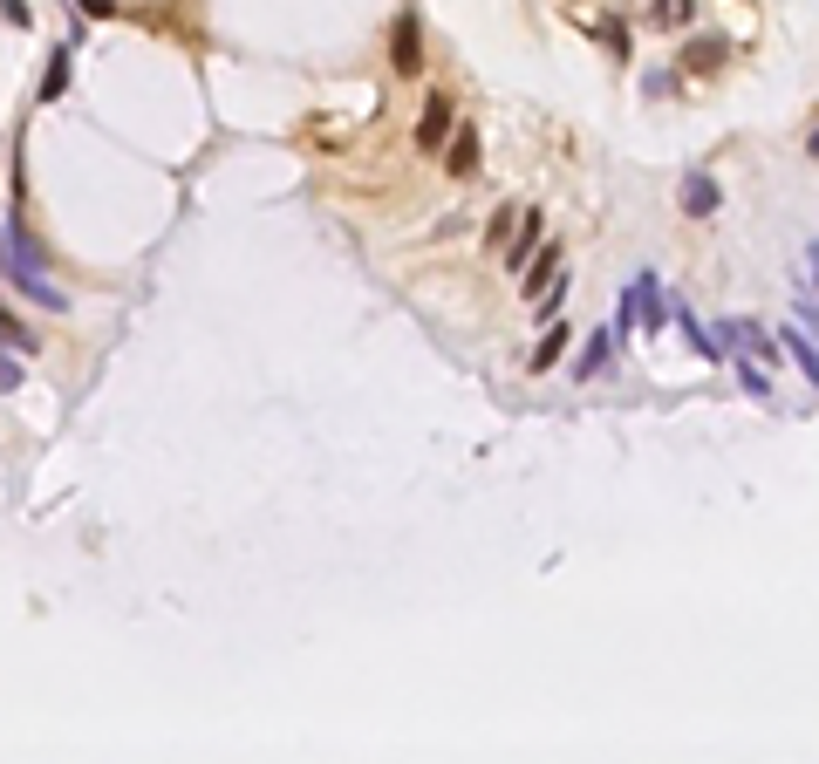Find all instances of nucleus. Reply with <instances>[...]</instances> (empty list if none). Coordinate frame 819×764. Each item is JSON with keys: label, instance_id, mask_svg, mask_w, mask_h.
I'll list each match as a JSON object with an SVG mask.
<instances>
[{"label": "nucleus", "instance_id": "6e6552de", "mask_svg": "<svg viewBox=\"0 0 819 764\" xmlns=\"http://www.w3.org/2000/svg\"><path fill=\"white\" fill-rule=\"evenodd\" d=\"M390 62L403 69V76H417V69H424V48H417V21H396V48H390Z\"/></svg>", "mask_w": 819, "mask_h": 764}, {"label": "nucleus", "instance_id": "6ab92c4d", "mask_svg": "<svg viewBox=\"0 0 819 764\" xmlns=\"http://www.w3.org/2000/svg\"><path fill=\"white\" fill-rule=\"evenodd\" d=\"M485 239H492V246H506V239H512V205H499V212H492V226H485Z\"/></svg>", "mask_w": 819, "mask_h": 764}, {"label": "nucleus", "instance_id": "39448f33", "mask_svg": "<svg viewBox=\"0 0 819 764\" xmlns=\"http://www.w3.org/2000/svg\"><path fill=\"white\" fill-rule=\"evenodd\" d=\"M628 301H635V328H663L669 307L656 294V273H635V287H628Z\"/></svg>", "mask_w": 819, "mask_h": 764}, {"label": "nucleus", "instance_id": "9d476101", "mask_svg": "<svg viewBox=\"0 0 819 764\" xmlns=\"http://www.w3.org/2000/svg\"><path fill=\"white\" fill-rule=\"evenodd\" d=\"M608 355H615V335H587L581 362H574V376H601V369H608Z\"/></svg>", "mask_w": 819, "mask_h": 764}, {"label": "nucleus", "instance_id": "0eeeda50", "mask_svg": "<svg viewBox=\"0 0 819 764\" xmlns=\"http://www.w3.org/2000/svg\"><path fill=\"white\" fill-rule=\"evenodd\" d=\"M724 55H731V41L703 35V41H690V55H683V69H690V76H710V69H724Z\"/></svg>", "mask_w": 819, "mask_h": 764}, {"label": "nucleus", "instance_id": "f3484780", "mask_svg": "<svg viewBox=\"0 0 819 764\" xmlns=\"http://www.w3.org/2000/svg\"><path fill=\"white\" fill-rule=\"evenodd\" d=\"M690 14H697V0H656V21H663V28H683Z\"/></svg>", "mask_w": 819, "mask_h": 764}, {"label": "nucleus", "instance_id": "4468645a", "mask_svg": "<svg viewBox=\"0 0 819 764\" xmlns=\"http://www.w3.org/2000/svg\"><path fill=\"white\" fill-rule=\"evenodd\" d=\"M785 348H792L799 376H819V355H813V342H806V328H785Z\"/></svg>", "mask_w": 819, "mask_h": 764}, {"label": "nucleus", "instance_id": "7ed1b4c3", "mask_svg": "<svg viewBox=\"0 0 819 764\" xmlns=\"http://www.w3.org/2000/svg\"><path fill=\"white\" fill-rule=\"evenodd\" d=\"M560 267H567V260H560V246H546V253H533V260H526V280H519V294H526V301H540V294H553V287H560Z\"/></svg>", "mask_w": 819, "mask_h": 764}, {"label": "nucleus", "instance_id": "9b49d317", "mask_svg": "<svg viewBox=\"0 0 819 764\" xmlns=\"http://www.w3.org/2000/svg\"><path fill=\"white\" fill-rule=\"evenodd\" d=\"M724 342H731V348H751V355H758V362H765V355H772V342H765V335H758V328H751V321H724Z\"/></svg>", "mask_w": 819, "mask_h": 764}, {"label": "nucleus", "instance_id": "dca6fc26", "mask_svg": "<svg viewBox=\"0 0 819 764\" xmlns=\"http://www.w3.org/2000/svg\"><path fill=\"white\" fill-rule=\"evenodd\" d=\"M669 321H683V335H690V342H697L703 355H717V342L703 335V321H697V314H690V307H669Z\"/></svg>", "mask_w": 819, "mask_h": 764}, {"label": "nucleus", "instance_id": "20e7f679", "mask_svg": "<svg viewBox=\"0 0 819 764\" xmlns=\"http://www.w3.org/2000/svg\"><path fill=\"white\" fill-rule=\"evenodd\" d=\"M451 123H458V110H451V96H430V103H424V123H417V151H444Z\"/></svg>", "mask_w": 819, "mask_h": 764}, {"label": "nucleus", "instance_id": "423d86ee", "mask_svg": "<svg viewBox=\"0 0 819 764\" xmlns=\"http://www.w3.org/2000/svg\"><path fill=\"white\" fill-rule=\"evenodd\" d=\"M444 171H451V178H478V137H471V130L444 137Z\"/></svg>", "mask_w": 819, "mask_h": 764}, {"label": "nucleus", "instance_id": "a211bd4d", "mask_svg": "<svg viewBox=\"0 0 819 764\" xmlns=\"http://www.w3.org/2000/svg\"><path fill=\"white\" fill-rule=\"evenodd\" d=\"M738 376H744V389H751V396H772V376H765L758 362H738Z\"/></svg>", "mask_w": 819, "mask_h": 764}, {"label": "nucleus", "instance_id": "1a4fd4ad", "mask_svg": "<svg viewBox=\"0 0 819 764\" xmlns=\"http://www.w3.org/2000/svg\"><path fill=\"white\" fill-rule=\"evenodd\" d=\"M540 253V212H526V226H519V239H506V267L519 273L526 260Z\"/></svg>", "mask_w": 819, "mask_h": 764}, {"label": "nucleus", "instance_id": "2eb2a0df", "mask_svg": "<svg viewBox=\"0 0 819 764\" xmlns=\"http://www.w3.org/2000/svg\"><path fill=\"white\" fill-rule=\"evenodd\" d=\"M0 342H7V348H28V355H35V328H28V321H14V314L0 307Z\"/></svg>", "mask_w": 819, "mask_h": 764}, {"label": "nucleus", "instance_id": "f257e3e1", "mask_svg": "<svg viewBox=\"0 0 819 764\" xmlns=\"http://www.w3.org/2000/svg\"><path fill=\"white\" fill-rule=\"evenodd\" d=\"M0 267H7V280H14V287H21L35 307H48V314H62V307H69V294H62V287L41 273L48 260H41L35 239L21 232V219H7V226H0Z\"/></svg>", "mask_w": 819, "mask_h": 764}, {"label": "nucleus", "instance_id": "aec40b11", "mask_svg": "<svg viewBox=\"0 0 819 764\" xmlns=\"http://www.w3.org/2000/svg\"><path fill=\"white\" fill-rule=\"evenodd\" d=\"M0 389H21V362L14 355H0Z\"/></svg>", "mask_w": 819, "mask_h": 764}, {"label": "nucleus", "instance_id": "f8f14e48", "mask_svg": "<svg viewBox=\"0 0 819 764\" xmlns=\"http://www.w3.org/2000/svg\"><path fill=\"white\" fill-rule=\"evenodd\" d=\"M76 48V41H69ZM69 48H55V62H48V76H41V103H55L62 89H69Z\"/></svg>", "mask_w": 819, "mask_h": 764}, {"label": "nucleus", "instance_id": "ddd939ff", "mask_svg": "<svg viewBox=\"0 0 819 764\" xmlns=\"http://www.w3.org/2000/svg\"><path fill=\"white\" fill-rule=\"evenodd\" d=\"M560 348H567V321H553V328L540 335V348H533V369H553V362H560Z\"/></svg>", "mask_w": 819, "mask_h": 764}, {"label": "nucleus", "instance_id": "f03ea898", "mask_svg": "<svg viewBox=\"0 0 819 764\" xmlns=\"http://www.w3.org/2000/svg\"><path fill=\"white\" fill-rule=\"evenodd\" d=\"M676 198H683L690 219H717V205H724V191H717L710 171H683V191H676Z\"/></svg>", "mask_w": 819, "mask_h": 764}, {"label": "nucleus", "instance_id": "412c9836", "mask_svg": "<svg viewBox=\"0 0 819 764\" xmlns=\"http://www.w3.org/2000/svg\"><path fill=\"white\" fill-rule=\"evenodd\" d=\"M82 7H89L96 21H110V14H117V0H82Z\"/></svg>", "mask_w": 819, "mask_h": 764}]
</instances>
